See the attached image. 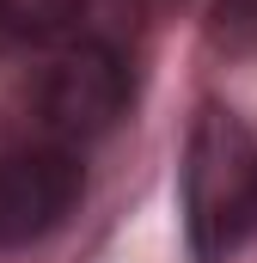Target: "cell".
I'll use <instances>...</instances> for the list:
<instances>
[{
	"label": "cell",
	"instance_id": "obj_3",
	"mask_svg": "<svg viewBox=\"0 0 257 263\" xmlns=\"http://www.w3.org/2000/svg\"><path fill=\"white\" fill-rule=\"evenodd\" d=\"M86 190L74 147H12L0 153V251L56 233Z\"/></svg>",
	"mask_w": 257,
	"mask_h": 263
},
{
	"label": "cell",
	"instance_id": "obj_1",
	"mask_svg": "<svg viewBox=\"0 0 257 263\" xmlns=\"http://www.w3.org/2000/svg\"><path fill=\"white\" fill-rule=\"evenodd\" d=\"M184 220L196 263H221L257 233V135L227 104H202L190 123Z\"/></svg>",
	"mask_w": 257,
	"mask_h": 263
},
{
	"label": "cell",
	"instance_id": "obj_4",
	"mask_svg": "<svg viewBox=\"0 0 257 263\" xmlns=\"http://www.w3.org/2000/svg\"><path fill=\"white\" fill-rule=\"evenodd\" d=\"M74 25V0H0V55L56 43Z\"/></svg>",
	"mask_w": 257,
	"mask_h": 263
},
{
	"label": "cell",
	"instance_id": "obj_2",
	"mask_svg": "<svg viewBox=\"0 0 257 263\" xmlns=\"http://www.w3.org/2000/svg\"><path fill=\"white\" fill-rule=\"evenodd\" d=\"M123 104H128V67L104 37H80L74 49H62L43 73V92H37L43 129L56 135V147L98 141L123 117Z\"/></svg>",
	"mask_w": 257,
	"mask_h": 263
}]
</instances>
